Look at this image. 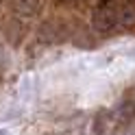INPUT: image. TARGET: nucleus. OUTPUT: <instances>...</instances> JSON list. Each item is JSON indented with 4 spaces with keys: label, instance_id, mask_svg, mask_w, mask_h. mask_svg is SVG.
<instances>
[{
    "label": "nucleus",
    "instance_id": "obj_1",
    "mask_svg": "<svg viewBox=\"0 0 135 135\" xmlns=\"http://www.w3.org/2000/svg\"><path fill=\"white\" fill-rule=\"evenodd\" d=\"M118 4L120 2L96 0L94 9H91V26L98 33H113L118 28Z\"/></svg>",
    "mask_w": 135,
    "mask_h": 135
},
{
    "label": "nucleus",
    "instance_id": "obj_2",
    "mask_svg": "<svg viewBox=\"0 0 135 135\" xmlns=\"http://www.w3.org/2000/svg\"><path fill=\"white\" fill-rule=\"evenodd\" d=\"M65 35H68V24L61 18H50V20H46L39 26V37L44 39V41H48V44H52V41H61Z\"/></svg>",
    "mask_w": 135,
    "mask_h": 135
},
{
    "label": "nucleus",
    "instance_id": "obj_3",
    "mask_svg": "<svg viewBox=\"0 0 135 135\" xmlns=\"http://www.w3.org/2000/svg\"><path fill=\"white\" fill-rule=\"evenodd\" d=\"M15 18H35L44 9V0H7Z\"/></svg>",
    "mask_w": 135,
    "mask_h": 135
},
{
    "label": "nucleus",
    "instance_id": "obj_4",
    "mask_svg": "<svg viewBox=\"0 0 135 135\" xmlns=\"http://www.w3.org/2000/svg\"><path fill=\"white\" fill-rule=\"evenodd\" d=\"M135 26V4L120 0L118 4V28H133Z\"/></svg>",
    "mask_w": 135,
    "mask_h": 135
},
{
    "label": "nucleus",
    "instance_id": "obj_5",
    "mask_svg": "<svg viewBox=\"0 0 135 135\" xmlns=\"http://www.w3.org/2000/svg\"><path fill=\"white\" fill-rule=\"evenodd\" d=\"M57 2H61V4H81V2H85V0H57Z\"/></svg>",
    "mask_w": 135,
    "mask_h": 135
},
{
    "label": "nucleus",
    "instance_id": "obj_6",
    "mask_svg": "<svg viewBox=\"0 0 135 135\" xmlns=\"http://www.w3.org/2000/svg\"><path fill=\"white\" fill-rule=\"evenodd\" d=\"M100 2H120V0H100Z\"/></svg>",
    "mask_w": 135,
    "mask_h": 135
},
{
    "label": "nucleus",
    "instance_id": "obj_7",
    "mask_svg": "<svg viewBox=\"0 0 135 135\" xmlns=\"http://www.w3.org/2000/svg\"><path fill=\"white\" fill-rule=\"evenodd\" d=\"M126 2H133V4H135V0H126Z\"/></svg>",
    "mask_w": 135,
    "mask_h": 135
},
{
    "label": "nucleus",
    "instance_id": "obj_8",
    "mask_svg": "<svg viewBox=\"0 0 135 135\" xmlns=\"http://www.w3.org/2000/svg\"><path fill=\"white\" fill-rule=\"evenodd\" d=\"M133 109H135V103H133Z\"/></svg>",
    "mask_w": 135,
    "mask_h": 135
}]
</instances>
